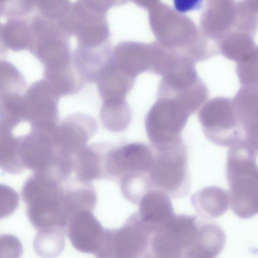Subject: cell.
Masks as SVG:
<instances>
[{
  "label": "cell",
  "instance_id": "6",
  "mask_svg": "<svg viewBox=\"0 0 258 258\" xmlns=\"http://www.w3.org/2000/svg\"><path fill=\"white\" fill-rule=\"evenodd\" d=\"M189 113L175 100L167 97L157 99L145 118V128L154 150H159L181 138Z\"/></svg>",
  "mask_w": 258,
  "mask_h": 258
},
{
  "label": "cell",
  "instance_id": "3",
  "mask_svg": "<svg viewBox=\"0 0 258 258\" xmlns=\"http://www.w3.org/2000/svg\"><path fill=\"white\" fill-rule=\"evenodd\" d=\"M122 1H77L72 3L62 26L77 41L76 47L95 49L111 46L107 16L113 7Z\"/></svg>",
  "mask_w": 258,
  "mask_h": 258
},
{
  "label": "cell",
  "instance_id": "25",
  "mask_svg": "<svg viewBox=\"0 0 258 258\" xmlns=\"http://www.w3.org/2000/svg\"><path fill=\"white\" fill-rule=\"evenodd\" d=\"M175 10L182 14L186 12L200 9L202 7V1L180 0L174 1Z\"/></svg>",
  "mask_w": 258,
  "mask_h": 258
},
{
  "label": "cell",
  "instance_id": "19",
  "mask_svg": "<svg viewBox=\"0 0 258 258\" xmlns=\"http://www.w3.org/2000/svg\"><path fill=\"white\" fill-rule=\"evenodd\" d=\"M191 202L199 211L211 215H218L228 208L229 194L228 190L218 186H209L195 192Z\"/></svg>",
  "mask_w": 258,
  "mask_h": 258
},
{
  "label": "cell",
  "instance_id": "16",
  "mask_svg": "<svg viewBox=\"0 0 258 258\" xmlns=\"http://www.w3.org/2000/svg\"><path fill=\"white\" fill-rule=\"evenodd\" d=\"M136 80L123 71L110 57L98 72L94 83L103 101L126 99Z\"/></svg>",
  "mask_w": 258,
  "mask_h": 258
},
{
  "label": "cell",
  "instance_id": "15",
  "mask_svg": "<svg viewBox=\"0 0 258 258\" xmlns=\"http://www.w3.org/2000/svg\"><path fill=\"white\" fill-rule=\"evenodd\" d=\"M112 145L107 143H94L87 145L78 153L74 157L76 177L86 182L107 179V156Z\"/></svg>",
  "mask_w": 258,
  "mask_h": 258
},
{
  "label": "cell",
  "instance_id": "1",
  "mask_svg": "<svg viewBox=\"0 0 258 258\" xmlns=\"http://www.w3.org/2000/svg\"><path fill=\"white\" fill-rule=\"evenodd\" d=\"M147 10L156 41L167 50L194 63L208 59L219 52L217 47L187 16L158 1H152Z\"/></svg>",
  "mask_w": 258,
  "mask_h": 258
},
{
  "label": "cell",
  "instance_id": "13",
  "mask_svg": "<svg viewBox=\"0 0 258 258\" xmlns=\"http://www.w3.org/2000/svg\"><path fill=\"white\" fill-rule=\"evenodd\" d=\"M157 93V97L171 98L178 102L190 115L197 111L208 97L207 88L199 77L161 80Z\"/></svg>",
  "mask_w": 258,
  "mask_h": 258
},
{
  "label": "cell",
  "instance_id": "22",
  "mask_svg": "<svg viewBox=\"0 0 258 258\" xmlns=\"http://www.w3.org/2000/svg\"><path fill=\"white\" fill-rule=\"evenodd\" d=\"M119 182L123 196L134 204H138L144 195L152 189L149 174L127 173L119 178Z\"/></svg>",
  "mask_w": 258,
  "mask_h": 258
},
{
  "label": "cell",
  "instance_id": "24",
  "mask_svg": "<svg viewBox=\"0 0 258 258\" xmlns=\"http://www.w3.org/2000/svg\"><path fill=\"white\" fill-rule=\"evenodd\" d=\"M23 248L21 241L10 234L0 235V258H21Z\"/></svg>",
  "mask_w": 258,
  "mask_h": 258
},
{
  "label": "cell",
  "instance_id": "17",
  "mask_svg": "<svg viewBox=\"0 0 258 258\" xmlns=\"http://www.w3.org/2000/svg\"><path fill=\"white\" fill-rule=\"evenodd\" d=\"M137 214L141 221L152 231L154 224L172 213L170 199L166 193L152 189L147 191L139 203Z\"/></svg>",
  "mask_w": 258,
  "mask_h": 258
},
{
  "label": "cell",
  "instance_id": "14",
  "mask_svg": "<svg viewBox=\"0 0 258 258\" xmlns=\"http://www.w3.org/2000/svg\"><path fill=\"white\" fill-rule=\"evenodd\" d=\"M243 140L258 148L257 86H242L232 99Z\"/></svg>",
  "mask_w": 258,
  "mask_h": 258
},
{
  "label": "cell",
  "instance_id": "10",
  "mask_svg": "<svg viewBox=\"0 0 258 258\" xmlns=\"http://www.w3.org/2000/svg\"><path fill=\"white\" fill-rule=\"evenodd\" d=\"M156 52L155 41L145 43L123 40L113 47L110 58L126 73L136 79L145 72L152 73Z\"/></svg>",
  "mask_w": 258,
  "mask_h": 258
},
{
  "label": "cell",
  "instance_id": "9",
  "mask_svg": "<svg viewBox=\"0 0 258 258\" xmlns=\"http://www.w3.org/2000/svg\"><path fill=\"white\" fill-rule=\"evenodd\" d=\"M154 158V150L143 143L112 145L107 156V179H119L124 174L132 172L149 174Z\"/></svg>",
  "mask_w": 258,
  "mask_h": 258
},
{
  "label": "cell",
  "instance_id": "21",
  "mask_svg": "<svg viewBox=\"0 0 258 258\" xmlns=\"http://www.w3.org/2000/svg\"><path fill=\"white\" fill-rule=\"evenodd\" d=\"M66 232L59 229L37 231L33 240L36 253L43 258H55L63 250Z\"/></svg>",
  "mask_w": 258,
  "mask_h": 258
},
{
  "label": "cell",
  "instance_id": "5",
  "mask_svg": "<svg viewBox=\"0 0 258 258\" xmlns=\"http://www.w3.org/2000/svg\"><path fill=\"white\" fill-rule=\"evenodd\" d=\"M137 213L119 228L105 229L96 258H153L150 233Z\"/></svg>",
  "mask_w": 258,
  "mask_h": 258
},
{
  "label": "cell",
  "instance_id": "18",
  "mask_svg": "<svg viewBox=\"0 0 258 258\" xmlns=\"http://www.w3.org/2000/svg\"><path fill=\"white\" fill-rule=\"evenodd\" d=\"M99 116L104 127L108 131L118 133L130 125L132 112L126 99L103 101Z\"/></svg>",
  "mask_w": 258,
  "mask_h": 258
},
{
  "label": "cell",
  "instance_id": "11",
  "mask_svg": "<svg viewBox=\"0 0 258 258\" xmlns=\"http://www.w3.org/2000/svg\"><path fill=\"white\" fill-rule=\"evenodd\" d=\"M105 230L92 211L81 210L69 218L66 233L76 249L94 255L101 245Z\"/></svg>",
  "mask_w": 258,
  "mask_h": 258
},
{
  "label": "cell",
  "instance_id": "2",
  "mask_svg": "<svg viewBox=\"0 0 258 258\" xmlns=\"http://www.w3.org/2000/svg\"><path fill=\"white\" fill-rule=\"evenodd\" d=\"M257 149L244 141L230 147L227 153L226 177L233 210L242 216L257 211Z\"/></svg>",
  "mask_w": 258,
  "mask_h": 258
},
{
  "label": "cell",
  "instance_id": "7",
  "mask_svg": "<svg viewBox=\"0 0 258 258\" xmlns=\"http://www.w3.org/2000/svg\"><path fill=\"white\" fill-rule=\"evenodd\" d=\"M198 118L203 132L212 143L222 147H232L243 139L232 99L216 97L201 107Z\"/></svg>",
  "mask_w": 258,
  "mask_h": 258
},
{
  "label": "cell",
  "instance_id": "12",
  "mask_svg": "<svg viewBox=\"0 0 258 258\" xmlns=\"http://www.w3.org/2000/svg\"><path fill=\"white\" fill-rule=\"evenodd\" d=\"M97 128L96 120L87 114L77 112L69 115L58 128L59 151L74 158L87 146Z\"/></svg>",
  "mask_w": 258,
  "mask_h": 258
},
{
  "label": "cell",
  "instance_id": "4",
  "mask_svg": "<svg viewBox=\"0 0 258 258\" xmlns=\"http://www.w3.org/2000/svg\"><path fill=\"white\" fill-rule=\"evenodd\" d=\"M154 152V161L149 172L152 189L174 199L186 196L191 181L187 148L182 139Z\"/></svg>",
  "mask_w": 258,
  "mask_h": 258
},
{
  "label": "cell",
  "instance_id": "20",
  "mask_svg": "<svg viewBox=\"0 0 258 258\" xmlns=\"http://www.w3.org/2000/svg\"><path fill=\"white\" fill-rule=\"evenodd\" d=\"M219 52L237 62L257 49L253 35L243 32L232 33L216 43Z\"/></svg>",
  "mask_w": 258,
  "mask_h": 258
},
{
  "label": "cell",
  "instance_id": "8",
  "mask_svg": "<svg viewBox=\"0 0 258 258\" xmlns=\"http://www.w3.org/2000/svg\"><path fill=\"white\" fill-rule=\"evenodd\" d=\"M240 2L208 1L202 12L200 30L209 40L217 43L230 34L247 31Z\"/></svg>",
  "mask_w": 258,
  "mask_h": 258
},
{
  "label": "cell",
  "instance_id": "23",
  "mask_svg": "<svg viewBox=\"0 0 258 258\" xmlns=\"http://www.w3.org/2000/svg\"><path fill=\"white\" fill-rule=\"evenodd\" d=\"M236 72L242 86H257V49L237 62Z\"/></svg>",
  "mask_w": 258,
  "mask_h": 258
}]
</instances>
